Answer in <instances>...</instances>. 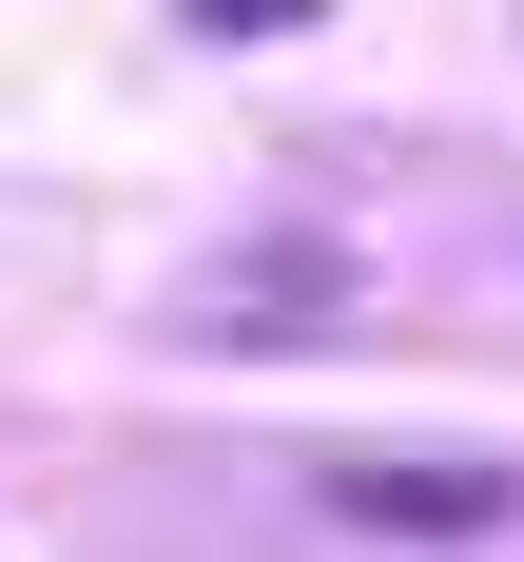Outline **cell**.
Wrapping results in <instances>:
<instances>
[{"label": "cell", "instance_id": "obj_1", "mask_svg": "<svg viewBox=\"0 0 524 562\" xmlns=\"http://www.w3.org/2000/svg\"><path fill=\"white\" fill-rule=\"evenodd\" d=\"M194 20H311V0H194Z\"/></svg>", "mask_w": 524, "mask_h": 562}]
</instances>
